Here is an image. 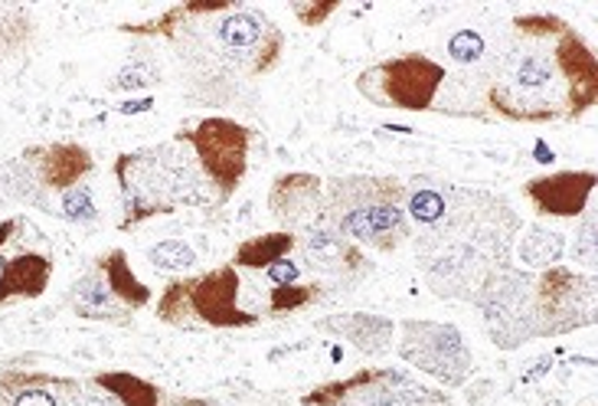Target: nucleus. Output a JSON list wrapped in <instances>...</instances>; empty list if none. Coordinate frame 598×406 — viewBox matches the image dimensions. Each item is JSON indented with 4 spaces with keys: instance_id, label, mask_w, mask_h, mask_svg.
<instances>
[{
    "instance_id": "a878e982",
    "label": "nucleus",
    "mask_w": 598,
    "mask_h": 406,
    "mask_svg": "<svg viewBox=\"0 0 598 406\" xmlns=\"http://www.w3.org/2000/svg\"><path fill=\"white\" fill-rule=\"evenodd\" d=\"M10 406H59V397L49 387H26V391L13 394Z\"/></svg>"
},
{
    "instance_id": "412c9836",
    "label": "nucleus",
    "mask_w": 598,
    "mask_h": 406,
    "mask_svg": "<svg viewBox=\"0 0 598 406\" xmlns=\"http://www.w3.org/2000/svg\"><path fill=\"white\" fill-rule=\"evenodd\" d=\"M148 259L163 272H183L196 266V252L183 239H163L148 249Z\"/></svg>"
},
{
    "instance_id": "f8f14e48",
    "label": "nucleus",
    "mask_w": 598,
    "mask_h": 406,
    "mask_svg": "<svg viewBox=\"0 0 598 406\" xmlns=\"http://www.w3.org/2000/svg\"><path fill=\"white\" fill-rule=\"evenodd\" d=\"M269 203H272V213L285 226H292L289 233H295V229L320 219L327 213V203H320V181L311 178V174H285V178H279L275 188H272Z\"/></svg>"
},
{
    "instance_id": "7ed1b4c3",
    "label": "nucleus",
    "mask_w": 598,
    "mask_h": 406,
    "mask_svg": "<svg viewBox=\"0 0 598 406\" xmlns=\"http://www.w3.org/2000/svg\"><path fill=\"white\" fill-rule=\"evenodd\" d=\"M579 298H593V279H579L563 266L550 269L537 282L510 272H490L474 295L494 345L500 348L593 325V312H579Z\"/></svg>"
},
{
    "instance_id": "a211bd4d",
    "label": "nucleus",
    "mask_w": 598,
    "mask_h": 406,
    "mask_svg": "<svg viewBox=\"0 0 598 406\" xmlns=\"http://www.w3.org/2000/svg\"><path fill=\"white\" fill-rule=\"evenodd\" d=\"M112 298H115V292H112V285L105 282L102 266L92 269L86 279L76 282V308H79V315H86V318H109Z\"/></svg>"
},
{
    "instance_id": "aec40b11",
    "label": "nucleus",
    "mask_w": 598,
    "mask_h": 406,
    "mask_svg": "<svg viewBox=\"0 0 598 406\" xmlns=\"http://www.w3.org/2000/svg\"><path fill=\"white\" fill-rule=\"evenodd\" d=\"M99 387H105L109 394H115L122 406H157V391L145 384L142 377L132 374H109L99 377Z\"/></svg>"
},
{
    "instance_id": "393cba45",
    "label": "nucleus",
    "mask_w": 598,
    "mask_h": 406,
    "mask_svg": "<svg viewBox=\"0 0 598 406\" xmlns=\"http://www.w3.org/2000/svg\"><path fill=\"white\" fill-rule=\"evenodd\" d=\"M449 53L451 59H458V63H477L484 56V36L474 33V30H461V33L451 36Z\"/></svg>"
},
{
    "instance_id": "5701e85b",
    "label": "nucleus",
    "mask_w": 598,
    "mask_h": 406,
    "mask_svg": "<svg viewBox=\"0 0 598 406\" xmlns=\"http://www.w3.org/2000/svg\"><path fill=\"white\" fill-rule=\"evenodd\" d=\"M157 79H160V69H157L150 59L138 56V59H132V63L119 72V79H115L112 86H115V89H125V92H128V89L135 92V89H148L150 82H157Z\"/></svg>"
},
{
    "instance_id": "bb28decb",
    "label": "nucleus",
    "mask_w": 598,
    "mask_h": 406,
    "mask_svg": "<svg viewBox=\"0 0 598 406\" xmlns=\"http://www.w3.org/2000/svg\"><path fill=\"white\" fill-rule=\"evenodd\" d=\"M334 10H337V0H330V3H311V7H301V3H295V13H298V20L304 23V26H317V23H324Z\"/></svg>"
},
{
    "instance_id": "2eb2a0df",
    "label": "nucleus",
    "mask_w": 598,
    "mask_h": 406,
    "mask_svg": "<svg viewBox=\"0 0 598 406\" xmlns=\"http://www.w3.org/2000/svg\"><path fill=\"white\" fill-rule=\"evenodd\" d=\"M46 184L56 191H69L79 184V178L92 168V158L79 145H53L46 148Z\"/></svg>"
},
{
    "instance_id": "ddd939ff",
    "label": "nucleus",
    "mask_w": 598,
    "mask_h": 406,
    "mask_svg": "<svg viewBox=\"0 0 598 406\" xmlns=\"http://www.w3.org/2000/svg\"><path fill=\"white\" fill-rule=\"evenodd\" d=\"M49 275H53V262L46 256H36V252H26V256L3 262L0 266V302L43 295Z\"/></svg>"
},
{
    "instance_id": "4be33fe9",
    "label": "nucleus",
    "mask_w": 598,
    "mask_h": 406,
    "mask_svg": "<svg viewBox=\"0 0 598 406\" xmlns=\"http://www.w3.org/2000/svg\"><path fill=\"white\" fill-rule=\"evenodd\" d=\"M314 298H317L314 285H279V289H272L269 312H272V315L298 312V308H304V305H311Z\"/></svg>"
},
{
    "instance_id": "b1692460",
    "label": "nucleus",
    "mask_w": 598,
    "mask_h": 406,
    "mask_svg": "<svg viewBox=\"0 0 598 406\" xmlns=\"http://www.w3.org/2000/svg\"><path fill=\"white\" fill-rule=\"evenodd\" d=\"M99 206L92 201V191L86 184H76L63 194V216L72 219V223H86V219H95Z\"/></svg>"
},
{
    "instance_id": "c85d7f7f",
    "label": "nucleus",
    "mask_w": 598,
    "mask_h": 406,
    "mask_svg": "<svg viewBox=\"0 0 598 406\" xmlns=\"http://www.w3.org/2000/svg\"><path fill=\"white\" fill-rule=\"evenodd\" d=\"M150 105H154V99H138V102H125V105H119L125 115H132V112H148Z\"/></svg>"
},
{
    "instance_id": "f257e3e1",
    "label": "nucleus",
    "mask_w": 598,
    "mask_h": 406,
    "mask_svg": "<svg viewBox=\"0 0 598 406\" xmlns=\"http://www.w3.org/2000/svg\"><path fill=\"white\" fill-rule=\"evenodd\" d=\"M487 89V105L510 122L579 119L598 99V69L586 40L553 13L514 20Z\"/></svg>"
},
{
    "instance_id": "39448f33",
    "label": "nucleus",
    "mask_w": 598,
    "mask_h": 406,
    "mask_svg": "<svg viewBox=\"0 0 598 406\" xmlns=\"http://www.w3.org/2000/svg\"><path fill=\"white\" fill-rule=\"evenodd\" d=\"M239 295V275L236 266H223L216 272L196 275V279H183V282H170L157 315L170 325H206V328H246L256 325L259 318L242 312L236 305Z\"/></svg>"
},
{
    "instance_id": "9b49d317",
    "label": "nucleus",
    "mask_w": 598,
    "mask_h": 406,
    "mask_svg": "<svg viewBox=\"0 0 598 406\" xmlns=\"http://www.w3.org/2000/svg\"><path fill=\"white\" fill-rule=\"evenodd\" d=\"M593 184H596L593 171H563V174L530 181L527 198L543 216H579L589 206Z\"/></svg>"
},
{
    "instance_id": "6e6552de",
    "label": "nucleus",
    "mask_w": 598,
    "mask_h": 406,
    "mask_svg": "<svg viewBox=\"0 0 598 406\" xmlns=\"http://www.w3.org/2000/svg\"><path fill=\"white\" fill-rule=\"evenodd\" d=\"M115 171H119L125 206H128V216L122 226H132L154 213H170L173 203L183 198V188L190 181L187 165L170 171L163 151L160 155L157 151L154 155H125Z\"/></svg>"
},
{
    "instance_id": "f3484780",
    "label": "nucleus",
    "mask_w": 598,
    "mask_h": 406,
    "mask_svg": "<svg viewBox=\"0 0 598 406\" xmlns=\"http://www.w3.org/2000/svg\"><path fill=\"white\" fill-rule=\"evenodd\" d=\"M102 266V272H105V282L112 285V292H115V298H122L125 305H132V308H142V305H148L150 292L135 279V272H132V266L125 262V252L122 249H115L109 259H102L99 262Z\"/></svg>"
},
{
    "instance_id": "9d476101",
    "label": "nucleus",
    "mask_w": 598,
    "mask_h": 406,
    "mask_svg": "<svg viewBox=\"0 0 598 406\" xmlns=\"http://www.w3.org/2000/svg\"><path fill=\"white\" fill-rule=\"evenodd\" d=\"M295 236V246L301 243V252H304V262L311 272L317 275H327L340 285H357L370 266H366V256L360 246H353L347 236H340L334 226H330V216L324 213L320 219L307 223L292 233Z\"/></svg>"
},
{
    "instance_id": "cd10ccee",
    "label": "nucleus",
    "mask_w": 598,
    "mask_h": 406,
    "mask_svg": "<svg viewBox=\"0 0 598 406\" xmlns=\"http://www.w3.org/2000/svg\"><path fill=\"white\" fill-rule=\"evenodd\" d=\"M266 275H269L275 285H295V282H298L301 269L292 262V259H282V262L269 266V269H266Z\"/></svg>"
},
{
    "instance_id": "20e7f679",
    "label": "nucleus",
    "mask_w": 598,
    "mask_h": 406,
    "mask_svg": "<svg viewBox=\"0 0 598 406\" xmlns=\"http://www.w3.org/2000/svg\"><path fill=\"white\" fill-rule=\"evenodd\" d=\"M324 203L330 226L353 246L393 252L409 236L406 184L396 178H337Z\"/></svg>"
},
{
    "instance_id": "dca6fc26",
    "label": "nucleus",
    "mask_w": 598,
    "mask_h": 406,
    "mask_svg": "<svg viewBox=\"0 0 598 406\" xmlns=\"http://www.w3.org/2000/svg\"><path fill=\"white\" fill-rule=\"evenodd\" d=\"M295 249V236L289 229H279V233H269V236H256L249 243H242L236 249V266H246V269H269L282 259H289V252Z\"/></svg>"
},
{
    "instance_id": "6ab92c4d",
    "label": "nucleus",
    "mask_w": 598,
    "mask_h": 406,
    "mask_svg": "<svg viewBox=\"0 0 598 406\" xmlns=\"http://www.w3.org/2000/svg\"><path fill=\"white\" fill-rule=\"evenodd\" d=\"M33 36V20L23 7L0 3V59L23 49Z\"/></svg>"
},
{
    "instance_id": "1a4fd4ad",
    "label": "nucleus",
    "mask_w": 598,
    "mask_h": 406,
    "mask_svg": "<svg viewBox=\"0 0 598 406\" xmlns=\"http://www.w3.org/2000/svg\"><path fill=\"white\" fill-rule=\"evenodd\" d=\"M206 178L216 188L219 203H226L242 184L249 168V128L233 119H206L193 135H187Z\"/></svg>"
},
{
    "instance_id": "f03ea898",
    "label": "nucleus",
    "mask_w": 598,
    "mask_h": 406,
    "mask_svg": "<svg viewBox=\"0 0 598 406\" xmlns=\"http://www.w3.org/2000/svg\"><path fill=\"white\" fill-rule=\"evenodd\" d=\"M481 198L484 194L436 184L406 191V210L419 226H426V279L439 295L474 298L487 275L497 272L494 266L504 262L517 216L507 203L494 198H487L481 210Z\"/></svg>"
},
{
    "instance_id": "423d86ee",
    "label": "nucleus",
    "mask_w": 598,
    "mask_h": 406,
    "mask_svg": "<svg viewBox=\"0 0 598 406\" xmlns=\"http://www.w3.org/2000/svg\"><path fill=\"white\" fill-rule=\"evenodd\" d=\"M445 66H439L429 56H396L386 63H376L373 69L360 72L357 89L383 109H403V112H426L439 89L445 86Z\"/></svg>"
},
{
    "instance_id": "0eeeda50",
    "label": "nucleus",
    "mask_w": 598,
    "mask_h": 406,
    "mask_svg": "<svg viewBox=\"0 0 598 406\" xmlns=\"http://www.w3.org/2000/svg\"><path fill=\"white\" fill-rule=\"evenodd\" d=\"M399 358L416 371L442 381L445 387H461L471 377L474 358L454 325L439 322H406Z\"/></svg>"
},
{
    "instance_id": "4468645a",
    "label": "nucleus",
    "mask_w": 598,
    "mask_h": 406,
    "mask_svg": "<svg viewBox=\"0 0 598 406\" xmlns=\"http://www.w3.org/2000/svg\"><path fill=\"white\" fill-rule=\"evenodd\" d=\"M320 328L353 341L357 351L363 354H383L393 348V322L383 315H340V318H327Z\"/></svg>"
}]
</instances>
